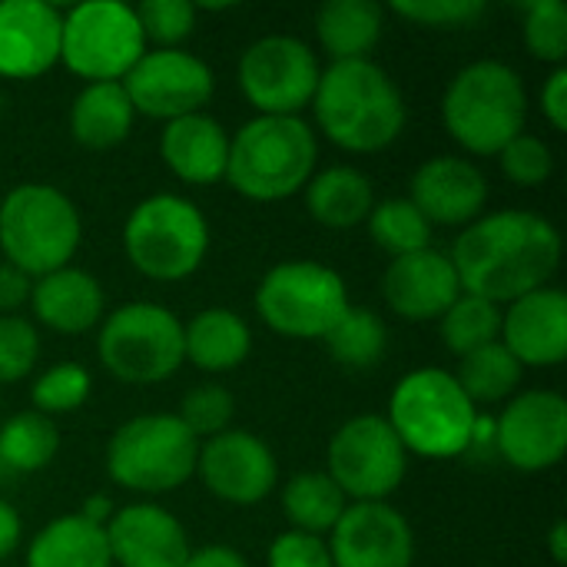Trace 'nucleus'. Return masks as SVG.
<instances>
[{
  "instance_id": "obj_17",
  "label": "nucleus",
  "mask_w": 567,
  "mask_h": 567,
  "mask_svg": "<svg viewBox=\"0 0 567 567\" xmlns=\"http://www.w3.org/2000/svg\"><path fill=\"white\" fill-rule=\"evenodd\" d=\"M332 567H412L415 532L389 502H355L329 535Z\"/></svg>"
},
{
  "instance_id": "obj_10",
  "label": "nucleus",
  "mask_w": 567,
  "mask_h": 567,
  "mask_svg": "<svg viewBox=\"0 0 567 567\" xmlns=\"http://www.w3.org/2000/svg\"><path fill=\"white\" fill-rule=\"evenodd\" d=\"M349 306L346 279L319 259L276 262L256 289L259 319L286 339H326Z\"/></svg>"
},
{
  "instance_id": "obj_11",
  "label": "nucleus",
  "mask_w": 567,
  "mask_h": 567,
  "mask_svg": "<svg viewBox=\"0 0 567 567\" xmlns=\"http://www.w3.org/2000/svg\"><path fill=\"white\" fill-rule=\"evenodd\" d=\"M146 50L136 10L123 0H86L63 13L60 63L86 83H123Z\"/></svg>"
},
{
  "instance_id": "obj_28",
  "label": "nucleus",
  "mask_w": 567,
  "mask_h": 567,
  "mask_svg": "<svg viewBox=\"0 0 567 567\" xmlns=\"http://www.w3.org/2000/svg\"><path fill=\"white\" fill-rule=\"evenodd\" d=\"M306 209L326 229L362 226L375 206L372 179L355 166H329L306 183Z\"/></svg>"
},
{
  "instance_id": "obj_18",
  "label": "nucleus",
  "mask_w": 567,
  "mask_h": 567,
  "mask_svg": "<svg viewBox=\"0 0 567 567\" xmlns=\"http://www.w3.org/2000/svg\"><path fill=\"white\" fill-rule=\"evenodd\" d=\"M412 206L435 226H472L488 206V176L465 156H432L409 183Z\"/></svg>"
},
{
  "instance_id": "obj_36",
  "label": "nucleus",
  "mask_w": 567,
  "mask_h": 567,
  "mask_svg": "<svg viewBox=\"0 0 567 567\" xmlns=\"http://www.w3.org/2000/svg\"><path fill=\"white\" fill-rule=\"evenodd\" d=\"M90 392H93V375L83 362H56L37 375L30 399H33V412L53 419V415L76 412L90 399Z\"/></svg>"
},
{
  "instance_id": "obj_40",
  "label": "nucleus",
  "mask_w": 567,
  "mask_h": 567,
  "mask_svg": "<svg viewBox=\"0 0 567 567\" xmlns=\"http://www.w3.org/2000/svg\"><path fill=\"white\" fill-rule=\"evenodd\" d=\"M498 166H502V176L522 189H535L542 183L551 179L555 173V153L551 146L542 140V136H532V133H522L515 136L502 153H498Z\"/></svg>"
},
{
  "instance_id": "obj_45",
  "label": "nucleus",
  "mask_w": 567,
  "mask_h": 567,
  "mask_svg": "<svg viewBox=\"0 0 567 567\" xmlns=\"http://www.w3.org/2000/svg\"><path fill=\"white\" fill-rule=\"evenodd\" d=\"M30 289L33 279L27 272L10 262H0V316H17V309L30 302Z\"/></svg>"
},
{
  "instance_id": "obj_9",
  "label": "nucleus",
  "mask_w": 567,
  "mask_h": 567,
  "mask_svg": "<svg viewBox=\"0 0 567 567\" xmlns=\"http://www.w3.org/2000/svg\"><path fill=\"white\" fill-rule=\"evenodd\" d=\"M96 355L100 365L126 385H159L186 362L183 322L159 302H126L103 316Z\"/></svg>"
},
{
  "instance_id": "obj_15",
  "label": "nucleus",
  "mask_w": 567,
  "mask_h": 567,
  "mask_svg": "<svg viewBox=\"0 0 567 567\" xmlns=\"http://www.w3.org/2000/svg\"><path fill=\"white\" fill-rule=\"evenodd\" d=\"M495 449L518 472H548L567 452V402L555 389L515 395L495 419Z\"/></svg>"
},
{
  "instance_id": "obj_20",
  "label": "nucleus",
  "mask_w": 567,
  "mask_h": 567,
  "mask_svg": "<svg viewBox=\"0 0 567 567\" xmlns=\"http://www.w3.org/2000/svg\"><path fill=\"white\" fill-rule=\"evenodd\" d=\"M113 567H183L189 535L176 515L153 502H133L113 512L106 525Z\"/></svg>"
},
{
  "instance_id": "obj_2",
  "label": "nucleus",
  "mask_w": 567,
  "mask_h": 567,
  "mask_svg": "<svg viewBox=\"0 0 567 567\" xmlns=\"http://www.w3.org/2000/svg\"><path fill=\"white\" fill-rule=\"evenodd\" d=\"M312 113L319 133L332 146L362 156L389 150L409 123V106L399 83L375 60L322 66Z\"/></svg>"
},
{
  "instance_id": "obj_13",
  "label": "nucleus",
  "mask_w": 567,
  "mask_h": 567,
  "mask_svg": "<svg viewBox=\"0 0 567 567\" xmlns=\"http://www.w3.org/2000/svg\"><path fill=\"white\" fill-rule=\"evenodd\" d=\"M405 472L409 452L402 449L385 415H352L329 439L326 475L339 485L349 505L389 502V495L399 492V485L405 482Z\"/></svg>"
},
{
  "instance_id": "obj_23",
  "label": "nucleus",
  "mask_w": 567,
  "mask_h": 567,
  "mask_svg": "<svg viewBox=\"0 0 567 567\" xmlns=\"http://www.w3.org/2000/svg\"><path fill=\"white\" fill-rule=\"evenodd\" d=\"M159 159L179 183L216 186L226 179L229 133L206 110L169 120L159 133Z\"/></svg>"
},
{
  "instance_id": "obj_38",
  "label": "nucleus",
  "mask_w": 567,
  "mask_h": 567,
  "mask_svg": "<svg viewBox=\"0 0 567 567\" xmlns=\"http://www.w3.org/2000/svg\"><path fill=\"white\" fill-rule=\"evenodd\" d=\"M525 47L535 60L565 66L567 60V7L561 0H532L522 20Z\"/></svg>"
},
{
  "instance_id": "obj_4",
  "label": "nucleus",
  "mask_w": 567,
  "mask_h": 567,
  "mask_svg": "<svg viewBox=\"0 0 567 567\" xmlns=\"http://www.w3.org/2000/svg\"><path fill=\"white\" fill-rule=\"evenodd\" d=\"M319 140L302 116H252L229 133L226 183L252 203H279L306 189Z\"/></svg>"
},
{
  "instance_id": "obj_32",
  "label": "nucleus",
  "mask_w": 567,
  "mask_h": 567,
  "mask_svg": "<svg viewBox=\"0 0 567 567\" xmlns=\"http://www.w3.org/2000/svg\"><path fill=\"white\" fill-rule=\"evenodd\" d=\"M329 355L352 372L375 369L385 359L389 349V329L382 316L369 306H349V312L332 326V332L322 339Z\"/></svg>"
},
{
  "instance_id": "obj_39",
  "label": "nucleus",
  "mask_w": 567,
  "mask_h": 567,
  "mask_svg": "<svg viewBox=\"0 0 567 567\" xmlns=\"http://www.w3.org/2000/svg\"><path fill=\"white\" fill-rule=\"evenodd\" d=\"M133 10L150 50H179L196 30V7L189 0H143Z\"/></svg>"
},
{
  "instance_id": "obj_37",
  "label": "nucleus",
  "mask_w": 567,
  "mask_h": 567,
  "mask_svg": "<svg viewBox=\"0 0 567 567\" xmlns=\"http://www.w3.org/2000/svg\"><path fill=\"white\" fill-rule=\"evenodd\" d=\"M176 419L186 425V432L196 442H209V439H216V435L233 429L236 399H233V392L226 385L203 382V385H196V389H189L183 395V405H179Z\"/></svg>"
},
{
  "instance_id": "obj_21",
  "label": "nucleus",
  "mask_w": 567,
  "mask_h": 567,
  "mask_svg": "<svg viewBox=\"0 0 567 567\" xmlns=\"http://www.w3.org/2000/svg\"><path fill=\"white\" fill-rule=\"evenodd\" d=\"M63 13L47 0H0V76L37 80L60 63Z\"/></svg>"
},
{
  "instance_id": "obj_22",
  "label": "nucleus",
  "mask_w": 567,
  "mask_h": 567,
  "mask_svg": "<svg viewBox=\"0 0 567 567\" xmlns=\"http://www.w3.org/2000/svg\"><path fill=\"white\" fill-rule=\"evenodd\" d=\"M462 296L455 266L449 252L422 249L412 256H399L382 272V299L405 322H432L442 319L445 309Z\"/></svg>"
},
{
  "instance_id": "obj_42",
  "label": "nucleus",
  "mask_w": 567,
  "mask_h": 567,
  "mask_svg": "<svg viewBox=\"0 0 567 567\" xmlns=\"http://www.w3.org/2000/svg\"><path fill=\"white\" fill-rule=\"evenodd\" d=\"M482 0H395L392 13L432 30H468L485 17Z\"/></svg>"
},
{
  "instance_id": "obj_24",
  "label": "nucleus",
  "mask_w": 567,
  "mask_h": 567,
  "mask_svg": "<svg viewBox=\"0 0 567 567\" xmlns=\"http://www.w3.org/2000/svg\"><path fill=\"white\" fill-rule=\"evenodd\" d=\"M33 319L60 336H83L96 329L106 316V296L96 276L76 266H63L33 279L30 289Z\"/></svg>"
},
{
  "instance_id": "obj_44",
  "label": "nucleus",
  "mask_w": 567,
  "mask_h": 567,
  "mask_svg": "<svg viewBox=\"0 0 567 567\" xmlns=\"http://www.w3.org/2000/svg\"><path fill=\"white\" fill-rule=\"evenodd\" d=\"M542 113L555 133L567 130V66H555L542 86Z\"/></svg>"
},
{
  "instance_id": "obj_5",
  "label": "nucleus",
  "mask_w": 567,
  "mask_h": 567,
  "mask_svg": "<svg viewBox=\"0 0 567 567\" xmlns=\"http://www.w3.org/2000/svg\"><path fill=\"white\" fill-rule=\"evenodd\" d=\"M385 422L402 449L419 458L449 462L475 445L478 409L449 369H415L392 389Z\"/></svg>"
},
{
  "instance_id": "obj_47",
  "label": "nucleus",
  "mask_w": 567,
  "mask_h": 567,
  "mask_svg": "<svg viewBox=\"0 0 567 567\" xmlns=\"http://www.w3.org/2000/svg\"><path fill=\"white\" fill-rule=\"evenodd\" d=\"M20 535H23V522H20L17 508H13V505H7V502L0 498V561H3V558H10V555L17 551Z\"/></svg>"
},
{
  "instance_id": "obj_19",
  "label": "nucleus",
  "mask_w": 567,
  "mask_h": 567,
  "mask_svg": "<svg viewBox=\"0 0 567 567\" xmlns=\"http://www.w3.org/2000/svg\"><path fill=\"white\" fill-rule=\"evenodd\" d=\"M498 342L522 369H555L567 359V296L558 286L535 289L502 309Z\"/></svg>"
},
{
  "instance_id": "obj_14",
  "label": "nucleus",
  "mask_w": 567,
  "mask_h": 567,
  "mask_svg": "<svg viewBox=\"0 0 567 567\" xmlns=\"http://www.w3.org/2000/svg\"><path fill=\"white\" fill-rule=\"evenodd\" d=\"M123 90L136 110V116L150 120H179L189 113H203V106L216 93L213 66L189 50H146L136 66L126 73Z\"/></svg>"
},
{
  "instance_id": "obj_6",
  "label": "nucleus",
  "mask_w": 567,
  "mask_h": 567,
  "mask_svg": "<svg viewBox=\"0 0 567 567\" xmlns=\"http://www.w3.org/2000/svg\"><path fill=\"white\" fill-rule=\"evenodd\" d=\"M83 239L80 209L50 183H20L0 199V252L30 279L70 266Z\"/></svg>"
},
{
  "instance_id": "obj_26",
  "label": "nucleus",
  "mask_w": 567,
  "mask_h": 567,
  "mask_svg": "<svg viewBox=\"0 0 567 567\" xmlns=\"http://www.w3.org/2000/svg\"><path fill=\"white\" fill-rule=\"evenodd\" d=\"M385 33V10L375 0H329L316 10V37L329 63L372 60Z\"/></svg>"
},
{
  "instance_id": "obj_49",
  "label": "nucleus",
  "mask_w": 567,
  "mask_h": 567,
  "mask_svg": "<svg viewBox=\"0 0 567 567\" xmlns=\"http://www.w3.org/2000/svg\"><path fill=\"white\" fill-rule=\"evenodd\" d=\"M548 551H551V561L555 565H565L567 561V522L558 518L548 532Z\"/></svg>"
},
{
  "instance_id": "obj_30",
  "label": "nucleus",
  "mask_w": 567,
  "mask_h": 567,
  "mask_svg": "<svg viewBox=\"0 0 567 567\" xmlns=\"http://www.w3.org/2000/svg\"><path fill=\"white\" fill-rule=\"evenodd\" d=\"M349 498L326 472H296L282 488V515L292 532L326 538L346 515Z\"/></svg>"
},
{
  "instance_id": "obj_25",
  "label": "nucleus",
  "mask_w": 567,
  "mask_h": 567,
  "mask_svg": "<svg viewBox=\"0 0 567 567\" xmlns=\"http://www.w3.org/2000/svg\"><path fill=\"white\" fill-rule=\"evenodd\" d=\"M252 352L249 322L223 306H209L183 322V359L199 372H233Z\"/></svg>"
},
{
  "instance_id": "obj_12",
  "label": "nucleus",
  "mask_w": 567,
  "mask_h": 567,
  "mask_svg": "<svg viewBox=\"0 0 567 567\" xmlns=\"http://www.w3.org/2000/svg\"><path fill=\"white\" fill-rule=\"evenodd\" d=\"M319 76V53L292 33L259 37L243 50L236 66L239 93L256 116H302V110L312 106Z\"/></svg>"
},
{
  "instance_id": "obj_31",
  "label": "nucleus",
  "mask_w": 567,
  "mask_h": 567,
  "mask_svg": "<svg viewBox=\"0 0 567 567\" xmlns=\"http://www.w3.org/2000/svg\"><path fill=\"white\" fill-rule=\"evenodd\" d=\"M452 375L462 385V392L472 399V405L478 409V405H495V402L512 399L515 389L522 385L525 369L515 362V355L502 342H492L462 355Z\"/></svg>"
},
{
  "instance_id": "obj_46",
  "label": "nucleus",
  "mask_w": 567,
  "mask_h": 567,
  "mask_svg": "<svg viewBox=\"0 0 567 567\" xmlns=\"http://www.w3.org/2000/svg\"><path fill=\"white\" fill-rule=\"evenodd\" d=\"M183 567H249V561L243 551H236L229 545H206V548L189 551Z\"/></svg>"
},
{
  "instance_id": "obj_35",
  "label": "nucleus",
  "mask_w": 567,
  "mask_h": 567,
  "mask_svg": "<svg viewBox=\"0 0 567 567\" xmlns=\"http://www.w3.org/2000/svg\"><path fill=\"white\" fill-rule=\"evenodd\" d=\"M439 332H442L445 349L462 359V355H468V352H475L482 346L498 342V336H502V306L462 292L445 309V316L439 319Z\"/></svg>"
},
{
  "instance_id": "obj_7",
  "label": "nucleus",
  "mask_w": 567,
  "mask_h": 567,
  "mask_svg": "<svg viewBox=\"0 0 567 567\" xmlns=\"http://www.w3.org/2000/svg\"><path fill=\"white\" fill-rule=\"evenodd\" d=\"M123 252L130 266L153 282L189 279L209 252V223L193 199L153 193L130 209Z\"/></svg>"
},
{
  "instance_id": "obj_16",
  "label": "nucleus",
  "mask_w": 567,
  "mask_h": 567,
  "mask_svg": "<svg viewBox=\"0 0 567 567\" xmlns=\"http://www.w3.org/2000/svg\"><path fill=\"white\" fill-rule=\"evenodd\" d=\"M196 475L213 498L233 508H252L276 488L279 465L272 449L243 429H229L209 442H199Z\"/></svg>"
},
{
  "instance_id": "obj_48",
  "label": "nucleus",
  "mask_w": 567,
  "mask_h": 567,
  "mask_svg": "<svg viewBox=\"0 0 567 567\" xmlns=\"http://www.w3.org/2000/svg\"><path fill=\"white\" fill-rule=\"evenodd\" d=\"M113 502L106 498V495H93V498H86L83 502V508L76 512V515H83L86 522H93V525H100V528H106L110 525V518H113Z\"/></svg>"
},
{
  "instance_id": "obj_33",
  "label": "nucleus",
  "mask_w": 567,
  "mask_h": 567,
  "mask_svg": "<svg viewBox=\"0 0 567 567\" xmlns=\"http://www.w3.org/2000/svg\"><path fill=\"white\" fill-rule=\"evenodd\" d=\"M60 452V429L40 412H17L0 425V462L20 475L47 468Z\"/></svg>"
},
{
  "instance_id": "obj_3",
  "label": "nucleus",
  "mask_w": 567,
  "mask_h": 567,
  "mask_svg": "<svg viewBox=\"0 0 567 567\" xmlns=\"http://www.w3.org/2000/svg\"><path fill=\"white\" fill-rule=\"evenodd\" d=\"M445 133L468 156H498L528 123V90L505 60L462 66L442 93Z\"/></svg>"
},
{
  "instance_id": "obj_1",
  "label": "nucleus",
  "mask_w": 567,
  "mask_h": 567,
  "mask_svg": "<svg viewBox=\"0 0 567 567\" xmlns=\"http://www.w3.org/2000/svg\"><path fill=\"white\" fill-rule=\"evenodd\" d=\"M449 259L462 292L508 306L551 282L561 266V233L542 213L498 209L465 226Z\"/></svg>"
},
{
  "instance_id": "obj_41",
  "label": "nucleus",
  "mask_w": 567,
  "mask_h": 567,
  "mask_svg": "<svg viewBox=\"0 0 567 567\" xmlns=\"http://www.w3.org/2000/svg\"><path fill=\"white\" fill-rule=\"evenodd\" d=\"M40 359V332L23 316H0V385L23 382Z\"/></svg>"
},
{
  "instance_id": "obj_29",
  "label": "nucleus",
  "mask_w": 567,
  "mask_h": 567,
  "mask_svg": "<svg viewBox=\"0 0 567 567\" xmlns=\"http://www.w3.org/2000/svg\"><path fill=\"white\" fill-rule=\"evenodd\" d=\"M27 567H113L106 528L83 515H60L30 542Z\"/></svg>"
},
{
  "instance_id": "obj_8",
  "label": "nucleus",
  "mask_w": 567,
  "mask_h": 567,
  "mask_svg": "<svg viewBox=\"0 0 567 567\" xmlns=\"http://www.w3.org/2000/svg\"><path fill=\"white\" fill-rule=\"evenodd\" d=\"M199 442L173 412L126 419L106 442V475L136 495H166L196 475Z\"/></svg>"
},
{
  "instance_id": "obj_34",
  "label": "nucleus",
  "mask_w": 567,
  "mask_h": 567,
  "mask_svg": "<svg viewBox=\"0 0 567 567\" xmlns=\"http://www.w3.org/2000/svg\"><path fill=\"white\" fill-rule=\"evenodd\" d=\"M365 226H369L372 243L392 259L432 249V223L412 206L409 196H392V199L375 203Z\"/></svg>"
},
{
  "instance_id": "obj_43",
  "label": "nucleus",
  "mask_w": 567,
  "mask_h": 567,
  "mask_svg": "<svg viewBox=\"0 0 567 567\" xmlns=\"http://www.w3.org/2000/svg\"><path fill=\"white\" fill-rule=\"evenodd\" d=\"M266 567H332V555L326 538L282 532L266 551Z\"/></svg>"
},
{
  "instance_id": "obj_27",
  "label": "nucleus",
  "mask_w": 567,
  "mask_h": 567,
  "mask_svg": "<svg viewBox=\"0 0 567 567\" xmlns=\"http://www.w3.org/2000/svg\"><path fill=\"white\" fill-rule=\"evenodd\" d=\"M136 123V110L123 83H83L70 103V133L83 150L120 146Z\"/></svg>"
}]
</instances>
